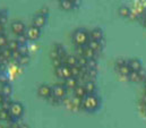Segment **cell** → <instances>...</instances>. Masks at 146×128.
I'll list each match as a JSON object with an SVG mask.
<instances>
[{"instance_id": "6da1fadb", "label": "cell", "mask_w": 146, "mask_h": 128, "mask_svg": "<svg viewBox=\"0 0 146 128\" xmlns=\"http://www.w3.org/2000/svg\"><path fill=\"white\" fill-rule=\"evenodd\" d=\"M100 105V99L95 94H87L82 99V108L86 111H95Z\"/></svg>"}, {"instance_id": "7a4b0ae2", "label": "cell", "mask_w": 146, "mask_h": 128, "mask_svg": "<svg viewBox=\"0 0 146 128\" xmlns=\"http://www.w3.org/2000/svg\"><path fill=\"white\" fill-rule=\"evenodd\" d=\"M73 41L77 47H85L90 41V34L84 29H78L73 34Z\"/></svg>"}, {"instance_id": "3957f363", "label": "cell", "mask_w": 146, "mask_h": 128, "mask_svg": "<svg viewBox=\"0 0 146 128\" xmlns=\"http://www.w3.org/2000/svg\"><path fill=\"white\" fill-rule=\"evenodd\" d=\"M9 113L13 119H19L24 113V107L19 102H13L9 108Z\"/></svg>"}, {"instance_id": "277c9868", "label": "cell", "mask_w": 146, "mask_h": 128, "mask_svg": "<svg viewBox=\"0 0 146 128\" xmlns=\"http://www.w3.org/2000/svg\"><path fill=\"white\" fill-rule=\"evenodd\" d=\"M51 89H52V96H54L59 100L65 99V96L67 94V89L65 87L64 84H56Z\"/></svg>"}, {"instance_id": "5b68a950", "label": "cell", "mask_w": 146, "mask_h": 128, "mask_svg": "<svg viewBox=\"0 0 146 128\" xmlns=\"http://www.w3.org/2000/svg\"><path fill=\"white\" fill-rule=\"evenodd\" d=\"M56 75H57L59 78L64 79V81L67 79V78H69V77L72 76L70 67H68V66H66V65H61V66L57 67V68H56Z\"/></svg>"}, {"instance_id": "8992f818", "label": "cell", "mask_w": 146, "mask_h": 128, "mask_svg": "<svg viewBox=\"0 0 146 128\" xmlns=\"http://www.w3.org/2000/svg\"><path fill=\"white\" fill-rule=\"evenodd\" d=\"M10 29H11L13 33L16 34V35L24 34L25 31H26V26H25V24H24L23 22H21V21H15V22H13L11 25H10Z\"/></svg>"}, {"instance_id": "52a82bcc", "label": "cell", "mask_w": 146, "mask_h": 128, "mask_svg": "<svg viewBox=\"0 0 146 128\" xmlns=\"http://www.w3.org/2000/svg\"><path fill=\"white\" fill-rule=\"evenodd\" d=\"M25 32H26L25 34L27 36V40H31V41H35L41 35V30L35 27V26H33V25H31Z\"/></svg>"}, {"instance_id": "ba28073f", "label": "cell", "mask_w": 146, "mask_h": 128, "mask_svg": "<svg viewBox=\"0 0 146 128\" xmlns=\"http://www.w3.org/2000/svg\"><path fill=\"white\" fill-rule=\"evenodd\" d=\"M37 94L43 99H49L52 95V89H51V86H49L46 84H42L37 89Z\"/></svg>"}, {"instance_id": "9c48e42d", "label": "cell", "mask_w": 146, "mask_h": 128, "mask_svg": "<svg viewBox=\"0 0 146 128\" xmlns=\"http://www.w3.org/2000/svg\"><path fill=\"white\" fill-rule=\"evenodd\" d=\"M46 23V16H43V15H35L34 18H33V26H35L37 29H42Z\"/></svg>"}, {"instance_id": "30bf717a", "label": "cell", "mask_w": 146, "mask_h": 128, "mask_svg": "<svg viewBox=\"0 0 146 128\" xmlns=\"http://www.w3.org/2000/svg\"><path fill=\"white\" fill-rule=\"evenodd\" d=\"M88 34H90V40H94V41H100L101 42L102 39H103V32L99 27L93 29L91 31V33H88Z\"/></svg>"}, {"instance_id": "8fae6325", "label": "cell", "mask_w": 146, "mask_h": 128, "mask_svg": "<svg viewBox=\"0 0 146 128\" xmlns=\"http://www.w3.org/2000/svg\"><path fill=\"white\" fill-rule=\"evenodd\" d=\"M128 66H129L131 71H139L143 68V65H142L139 59H130V60H128Z\"/></svg>"}, {"instance_id": "7c38bea8", "label": "cell", "mask_w": 146, "mask_h": 128, "mask_svg": "<svg viewBox=\"0 0 146 128\" xmlns=\"http://www.w3.org/2000/svg\"><path fill=\"white\" fill-rule=\"evenodd\" d=\"M74 93H75V97H78L80 100L87 95V93H86V91L84 89V85H79V84L74 89Z\"/></svg>"}, {"instance_id": "4fadbf2b", "label": "cell", "mask_w": 146, "mask_h": 128, "mask_svg": "<svg viewBox=\"0 0 146 128\" xmlns=\"http://www.w3.org/2000/svg\"><path fill=\"white\" fill-rule=\"evenodd\" d=\"M65 87L66 89H69V90H74L77 85H78V79L77 78H75L73 76H70L69 78H67V79H65Z\"/></svg>"}, {"instance_id": "5bb4252c", "label": "cell", "mask_w": 146, "mask_h": 128, "mask_svg": "<svg viewBox=\"0 0 146 128\" xmlns=\"http://www.w3.org/2000/svg\"><path fill=\"white\" fill-rule=\"evenodd\" d=\"M90 49H92L94 52H98V51H100L101 49H102V44H101V42L100 41H94V40H90L88 42H87V44H86Z\"/></svg>"}, {"instance_id": "9a60e30c", "label": "cell", "mask_w": 146, "mask_h": 128, "mask_svg": "<svg viewBox=\"0 0 146 128\" xmlns=\"http://www.w3.org/2000/svg\"><path fill=\"white\" fill-rule=\"evenodd\" d=\"M84 89H85L87 94H94V92L96 90V85H95V83L93 81H87L84 84Z\"/></svg>"}, {"instance_id": "2e32d148", "label": "cell", "mask_w": 146, "mask_h": 128, "mask_svg": "<svg viewBox=\"0 0 146 128\" xmlns=\"http://www.w3.org/2000/svg\"><path fill=\"white\" fill-rule=\"evenodd\" d=\"M59 5H60V8L66 10V11H69V10L74 9V2L72 0H60Z\"/></svg>"}, {"instance_id": "e0dca14e", "label": "cell", "mask_w": 146, "mask_h": 128, "mask_svg": "<svg viewBox=\"0 0 146 128\" xmlns=\"http://www.w3.org/2000/svg\"><path fill=\"white\" fill-rule=\"evenodd\" d=\"M64 65L68 66V67H74L77 66V57L76 56H66V58L64 59Z\"/></svg>"}, {"instance_id": "ac0fdd59", "label": "cell", "mask_w": 146, "mask_h": 128, "mask_svg": "<svg viewBox=\"0 0 146 128\" xmlns=\"http://www.w3.org/2000/svg\"><path fill=\"white\" fill-rule=\"evenodd\" d=\"M83 56L86 58V59H88V60H91V59H95V56H96V52H94L92 49H90L87 45L86 47H84V51H83Z\"/></svg>"}, {"instance_id": "d6986e66", "label": "cell", "mask_w": 146, "mask_h": 128, "mask_svg": "<svg viewBox=\"0 0 146 128\" xmlns=\"http://www.w3.org/2000/svg\"><path fill=\"white\" fill-rule=\"evenodd\" d=\"M118 14H119L121 17L127 18V17H130L131 10H130V8H128L127 6H121V7L118 9Z\"/></svg>"}, {"instance_id": "ffe728a7", "label": "cell", "mask_w": 146, "mask_h": 128, "mask_svg": "<svg viewBox=\"0 0 146 128\" xmlns=\"http://www.w3.org/2000/svg\"><path fill=\"white\" fill-rule=\"evenodd\" d=\"M0 120H2V121H10V123H13V117L10 116L9 110L0 109Z\"/></svg>"}, {"instance_id": "44dd1931", "label": "cell", "mask_w": 146, "mask_h": 128, "mask_svg": "<svg viewBox=\"0 0 146 128\" xmlns=\"http://www.w3.org/2000/svg\"><path fill=\"white\" fill-rule=\"evenodd\" d=\"M11 92H13V89H11V86H10V84H8V83H6V84H2V86H1V94L5 96H9L11 94Z\"/></svg>"}, {"instance_id": "7402d4cb", "label": "cell", "mask_w": 146, "mask_h": 128, "mask_svg": "<svg viewBox=\"0 0 146 128\" xmlns=\"http://www.w3.org/2000/svg\"><path fill=\"white\" fill-rule=\"evenodd\" d=\"M7 48H8L11 52L17 51L18 48H19V43L17 42V40H10V41H8V43H7Z\"/></svg>"}, {"instance_id": "603a6c76", "label": "cell", "mask_w": 146, "mask_h": 128, "mask_svg": "<svg viewBox=\"0 0 146 128\" xmlns=\"http://www.w3.org/2000/svg\"><path fill=\"white\" fill-rule=\"evenodd\" d=\"M118 71H119L120 75L126 76V77H128V75L131 73V70H130V68H129L128 64L125 65V66H122V67H120V68H118Z\"/></svg>"}, {"instance_id": "cb8c5ba5", "label": "cell", "mask_w": 146, "mask_h": 128, "mask_svg": "<svg viewBox=\"0 0 146 128\" xmlns=\"http://www.w3.org/2000/svg\"><path fill=\"white\" fill-rule=\"evenodd\" d=\"M76 57H77V66H78V67H80V68L87 67L88 59H86L84 56H76Z\"/></svg>"}, {"instance_id": "d4e9b609", "label": "cell", "mask_w": 146, "mask_h": 128, "mask_svg": "<svg viewBox=\"0 0 146 128\" xmlns=\"http://www.w3.org/2000/svg\"><path fill=\"white\" fill-rule=\"evenodd\" d=\"M0 57L3 58L5 60H9V59H11V51L6 47V48L1 49V55H0Z\"/></svg>"}, {"instance_id": "484cf974", "label": "cell", "mask_w": 146, "mask_h": 128, "mask_svg": "<svg viewBox=\"0 0 146 128\" xmlns=\"http://www.w3.org/2000/svg\"><path fill=\"white\" fill-rule=\"evenodd\" d=\"M70 73H72V76L75 78H78L80 75H82V71H80V68L78 66H74L70 67Z\"/></svg>"}, {"instance_id": "4316f807", "label": "cell", "mask_w": 146, "mask_h": 128, "mask_svg": "<svg viewBox=\"0 0 146 128\" xmlns=\"http://www.w3.org/2000/svg\"><path fill=\"white\" fill-rule=\"evenodd\" d=\"M29 61H30V57H29V55H21V57L17 59V63H18L19 65H22V66L27 65L29 64Z\"/></svg>"}, {"instance_id": "83f0119b", "label": "cell", "mask_w": 146, "mask_h": 128, "mask_svg": "<svg viewBox=\"0 0 146 128\" xmlns=\"http://www.w3.org/2000/svg\"><path fill=\"white\" fill-rule=\"evenodd\" d=\"M128 78H129L131 82H141L138 71H131V73L128 75Z\"/></svg>"}, {"instance_id": "f1b7e54d", "label": "cell", "mask_w": 146, "mask_h": 128, "mask_svg": "<svg viewBox=\"0 0 146 128\" xmlns=\"http://www.w3.org/2000/svg\"><path fill=\"white\" fill-rule=\"evenodd\" d=\"M17 42L19 43V45H24L26 42H27V36L26 34H21V35H17Z\"/></svg>"}, {"instance_id": "f546056e", "label": "cell", "mask_w": 146, "mask_h": 128, "mask_svg": "<svg viewBox=\"0 0 146 128\" xmlns=\"http://www.w3.org/2000/svg\"><path fill=\"white\" fill-rule=\"evenodd\" d=\"M7 43H8V39L5 34H0V49H3L7 47Z\"/></svg>"}, {"instance_id": "4dcf8cb0", "label": "cell", "mask_w": 146, "mask_h": 128, "mask_svg": "<svg viewBox=\"0 0 146 128\" xmlns=\"http://www.w3.org/2000/svg\"><path fill=\"white\" fill-rule=\"evenodd\" d=\"M128 64V60H126V59H123V58H119L117 61H115V66H117V68H120V67H122V66H125V65Z\"/></svg>"}, {"instance_id": "1f68e13d", "label": "cell", "mask_w": 146, "mask_h": 128, "mask_svg": "<svg viewBox=\"0 0 146 128\" xmlns=\"http://www.w3.org/2000/svg\"><path fill=\"white\" fill-rule=\"evenodd\" d=\"M11 101H9L8 99H6L5 101H3V103L1 104V109H3V110H9V108H10V105H11Z\"/></svg>"}, {"instance_id": "d6a6232c", "label": "cell", "mask_w": 146, "mask_h": 128, "mask_svg": "<svg viewBox=\"0 0 146 128\" xmlns=\"http://www.w3.org/2000/svg\"><path fill=\"white\" fill-rule=\"evenodd\" d=\"M18 52H19L21 55H29V49H27V47H26L25 44H24V45H19Z\"/></svg>"}, {"instance_id": "836d02e7", "label": "cell", "mask_w": 146, "mask_h": 128, "mask_svg": "<svg viewBox=\"0 0 146 128\" xmlns=\"http://www.w3.org/2000/svg\"><path fill=\"white\" fill-rule=\"evenodd\" d=\"M7 19H8L7 14H6V13L0 11V23H1V24H5V23L7 22Z\"/></svg>"}, {"instance_id": "e575fe53", "label": "cell", "mask_w": 146, "mask_h": 128, "mask_svg": "<svg viewBox=\"0 0 146 128\" xmlns=\"http://www.w3.org/2000/svg\"><path fill=\"white\" fill-rule=\"evenodd\" d=\"M21 57V53L18 52V50L17 51H14V52H11V59H14V60H16L17 61V59Z\"/></svg>"}, {"instance_id": "d590c367", "label": "cell", "mask_w": 146, "mask_h": 128, "mask_svg": "<svg viewBox=\"0 0 146 128\" xmlns=\"http://www.w3.org/2000/svg\"><path fill=\"white\" fill-rule=\"evenodd\" d=\"M0 82H1L2 84H6V83H7V78H6L3 75H0Z\"/></svg>"}, {"instance_id": "8d00e7d4", "label": "cell", "mask_w": 146, "mask_h": 128, "mask_svg": "<svg viewBox=\"0 0 146 128\" xmlns=\"http://www.w3.org/2000/svg\"><path fill=\"white\" fill-rule=\"evenodd\" d=\"M5 100H6V97H5V96L0 93V107H1V104L3 103V101H5Z\"/></svg>"}, {"instance_id": "74e56055", "label": "cell", "mask_w": 146, "mask_h": 128, "mask_svg": "<svg viewBox=\"0 0 146 128\" xmlns=\"http://www.w3.org/2000/svg\"><path fill=\"white\" fill-rule=\"evenodd\" d=\"M3 32H5V26H3V24L0 23V34H3Z\"/></svg>"}, {"instance_id": "f35d334b", "label": "cell", "mask_w": 146, "mask_h": 128, "mask_svg": "<svg viewBox=\"0 0 146 128\" xmlns=\"http://www.w3.org/2000/svg\"><path fill=\"white\" fill-rule=\"evenodd\" d=\"M142 103L146 105V93L144 94V95H143V97H142Z\"/></svg>"}, {"instance_id": "ab89813d", "label": "cell", "mask_w": 146, "mask_h": 128, "mask_svg": "<svg viewBox=\"0 0 146 128\" xmlns=\"http://www.w3.org/2000/svg\"><path fill=\"white\" fill-rule=\"evenodd\" d=\"M143 83H144V87H145V90H146V79L144 81V82H143Z\"/></svg>"}, {"instance_id": "60d3db41", "label": "cell", "mask_w": 146, "mask_h": 128, "mask_svg": "<svg viewBox=\"0 0 146 128\" xmlns=\"http://www.w3.org/2000/svg\"><path fill=\"white\" fill-rule=\"evenodd\" d=\"M0 66H2V65H1V63H0Z\"/></svg>"}, {"instance_id": "b9f144b4", "label": "cell", "mask_w": 146, "mask_h": 128, "mask_svg": "<svg viewBox=\"0 0 146 128\" xmlns=\"http://www.w3.org/2000/svg\"><path fill=\"white\" fill-rule=\"evenodd\" d=\"M145 25H146V19H145Z\"/></svg>"}, {"instance_id": "7bdbcfd3", "label": "cell", "mask_w": 146, "mask_h": 128, "mask_svg": "<svg viewBox=\"0 0 146 128\" xmlns=\"http://www.w3.org/2000/svg\"><path fill=\"white\" fill-rule=\"evenodd\" d=\"M145 115H146V110H145Z\"/></svg>"}, {"instance_id": "ee69618b", "label": "cell", "mask_w": 146, "mask_h": 128, "mask_svg": "<svg viewBox=\"0 0 146 128\" xmlns=\"http://www.w3.org/2000/svg\"><path fill=\"white\" fill-rule=\"evenodd\" d=\"M72 1H74V0H72Z\"/></svg>"}, {"instance_id": "f6af8a7d", "label": "cell", "mask_w": 146, "mask_h": 128, "mask_svg": "<svg viewBox=\"0 0 146 128\" xmlns=\"http://www.w3.org/2000/svg\"><path fill=\"white\" fill-rule=\"evenodd\" d=\"M59 1H60V0H59Z\"/></svg>"}]
</instances>
